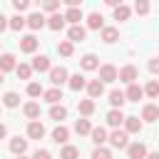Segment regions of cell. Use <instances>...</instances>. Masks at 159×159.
<instances>
[{
  "label": "cell",
  "mask_w": 159,
  "mask_h": 159,
  "mask_svg": "<svg viewBox=\"0 0 159 159\" xmlns=\"http://www.w3.org/2000/svg\"><path fill=\"white\" fill-rule=\"evenodd\" d=\"M12 7H15L17 12H22V10H27V7H30V2H27V0H15V2H12Z\"/></svg>",
  "instance_id": "obj_42"
},
{
  "label": "cell",
  "mask_w": 159,
  "mask_h": 159,
  "mask_svg": "<svg viewBox=\"0 0 159 159\" xmlns=\"http://www.w3.org/2000/svg\"><path fill=\"white\" fill-rule=\"evenodd\" d=\"M10 152H12L15 157H22V154L27 152V139H20V137H12V139H10Z\"/></svg>",
  "instance_id": "obj_10"
},
{
  "label": "cell",
  "mask_w": 159,
  "mask_h": 159,
  "mask_svg": "<svg viewBox=\"0 0 159 159\" xmlns=\"http://www.w3.org/2000/svg\"><path fill=\"white\" fill-rule=\"evenodd\" d=\"M32 159H52V154H50L47 149H37V152L32 154Z\"/></svg>",
  "instance_id": "obj_44"
},
{
  "label": "cell",
  "mask_w": 159,
  "mask_h": 159,
  "mask_svg": "<svg viewBox=\"0 0 159 159\" xmlns=\"http://www.w3.org/2000/svg\"><path fill=\"white\" fill-rule=\"evenodd\" d=\"M137 75H139V72H137L134 65H124V67L117 72V80L124 82V84H134V82H137Z\"/></svg>",
  "instance_id": "obj_1"
},
{
  "label": "cell",
  "mask_w": 159,
  "mask_h": 159,
  "mask_svg": "<svg viewBox=\"0 0 159 159\" xmlns=\"http://www.w3.org/2000/svg\"><path fill=\"white\" fill-rule=\"evenodd\" d=\"M102 40H104L107 45L117 42V40H119V30H117V27H102Z\"/></svg>",
  "instance_id": "obj_27"
},
{
  "label": "cell",
  "mask_w": 159,
  "mask_h": 159,
  "mask_svg": "<svg viewBox=\"0 0 159 159\" xmlns=\"http://www.w3.org/2000/svg\"><path fill=\"white\" fill-rule=\"evenodd\" d=\"M99 82H117V67L114 65H102L99 67Z\"/></svg>",
  "instance_id": "obj_4"
},
{
  "label": "cell",
  "mask_w": 159,
  "mask_h": 159,
  "mask_svg": "<svg viewBox=\"0 0 159 159\" xmlns=\"http://www.w3.org/2000/svg\"><path fill=\"white\" fill-rule=\"evenodd\" d=\"M15 75H17L20 80H30V77H32V67L25 65V62H20V65L15 67Z\"/></svg>",
  "instance_id": "obj_32"
},
{
  "label": "cell",
  "mask_w": 159,
  "mask_h": 159,
  "mask_svg": "<svg viewBox=\"0 0 159 159\" xmlns=\"http://www.w3.org/2000/svg\"><path fill=\"white\" fill-rule=\"evenodd\" d=\"M57 52H60L62 57H70V55L75 52V47H72V42H70V40H62V42L57 45Z\"/></svg>",
  "instance_id": "obj_37"
},
{
  "label": "cell",
  "mask_w": 159,
  "mask_h": 159,
  "mask_svg": "<svg viewBox=\"0 0 159 159\" xmlns=\"http://www.w3.org/2000/svg\"><path fill=\"white\" fill-rule=\"evenodd\" d=\"M124 132L127 134H137V132H142V119L139 117H124Z\"/></svg>",
  "instance_id": "obj_9"
},
{
  "label": "cell",
  "mask_w": 159,
  "mask_h": 159,
  "mask_svg": "<svg viewBox=\"0 0 159 159\" xmlns=\"http://www.w3.org/2000/svg\"><path fill=\"white\" fill-rule=\"evenodd\" d=\"M89 137H92V142H94L97 147H102V144L107 142V129H104V127H92Z\"/></svg>",
  "instance_id": "obj_23"
},
{
  "label": "cell",
  "mask_w": 159,
  "mask_h": 159,
  "mask_svg": "<svg viewBox=\"0 0 159 159\" xmlns=\"http://www.w3.org/2000/svg\"><path fill=\"white\" fill-rule=\"evenodd\" d=\"M127 157H129V159H144V157H147V147H144L142 142H134V144L127 147Z\"/></svg>",
  "instance_id": "obj_5"
},
{
  "label": "cell",
  "mask_w": 159,
  "mask_h": 159,
  "mask_svg": "<svg viewBox=\"0 0 159 159\" xmlns=\"http://www.w3.org/2000/svg\"><path fill=\"white\" fill-rule=\"evenodd\" d=\"M142 92H144V94H149V97H157V94H159V82H157V80H152L147 87H142Z\"/></svg>",
  "instance_id": "obj_38"
},
{
  "label": "cell",
  "mask_w": 159,
  "mask_h": 159,
  "mask_svg": "<svg viewBox=\"0 0 159 159\" xmlns=\"http://www.w3.org/2000/svg\"><path fill=\"white\" fill-rule=\"evenodd\" d=\"M84 35H87V30H84L82 25H72V27L67 30V37H70V42H82V40H84Z\"/></svg>",
  "instance_id": "obj_18"
},
{
  "label": "cell",
  "mask_w": 159,
  "mask_h": 159,
  "mask_svg": "<svg viewBox=\"0 0 159 159\" xmlns=\"http://www.w3.org/2000/svg\"><path fill=\"white\" fill-rule=\"evenodd\" d=\"M134 10H137L139 15H147V12H149V2H147V0H137V5H134Z\"/></svg>",
  "instance_id": "obj_41"
},
{
  "label": "cell",
  "mask_w": 159,
  "mask_h": 159,
  "mask_svg": "<svg viewBox=\"0 0 159 159\" xmlns=\"http://www.w3.org/2000/svg\"><path fill=\"white\" fill-rule=\"evenodd\" d=\"M142 119L144 122H157L159 119V107L157 104H144L142 107Z\"/></svg>",
  "instance_id": "obj_14"
},
{
  "label": "cell",
  "mask_w": 159,
  "mask_h": 159,
  "mask_svg": "<svg viewBox=\"0 0 159 159\" xmlns=\"http://www.w3.org/2000/svg\"><path fill=\"white\" fill-rule=\"evenodd\" d=\"M15 159H27V157H25V154H22V157H15Z\"/></svg>",
  "instance_id": "obj_50"
},
{
  "label": "cell",
  "mask_w": 159,
  "mask_h": 159,
  "mask_svg": "<svg viewBox=\"0 0 159 159\" xmlns=\"http://www.w3.org/2000/svg\"><path fill=\"white\" fill-rule=\"evenodd\" d=\"M57 7H60V2H57V0H47V2L42 5V10H47V12H55Z\"/></svg>",
  "instance_id": "obj_43"
},
{
  "label": "cell",
  "mask_w": 159,
  "mask_h": 159,
  "mask_svg": "<svg viewBox=\"0 0 159 159\" xmlns=\"http://www.w3.org/2000/svg\"><path fill=\"white\" fill-rule=\"evenodd\" d=\"M5 137H7V127L0 122V139H5Z\"/></svg>",
  "instance_id": "obj_47"
},
{
  "label": "cell",
  "mask_w": 159,
  "mask_h": 159,
  "mask_svg": "<svg viewBox=\"0 0 159 159\" xmlns=\"http://www.w3.org/2000/svg\"><path fill=\"white\" fill-rule=\"evenodd\" d=\"M62 17H65V22H72V25H80V20H84V15H82L80 7H67V12Z\"/></svg>",
  "instance_id": "obj_17"
},
{
  "label": "cell",
  "mask_w": 159,
  "mask_h": 159,
  "mask_svg": "<svg viewBox=\"0 0 159 159\" xmlns=\"http://www.w3.org/2000/svg\"><path fill=\"white\" fill-rule=\"evenodd\" d=\"M67 70L65 67H50V82L55 84V87H60V84H65L67 82Z\"/></svg>",
  "instance_id": "obj_3"
},
{
  "label": "cell",
  "mask_w": 159,
  "mask_h": 159,
  "mask_svg": "<svg viewBox=\"0 0 159 159\" xmlns=\"http://www.w3.org/2000/svg\"><path fill=\"white\" fill-rule=\"evenodd\" d=\"M5 27H7V17H5V15H0V32H2Z\"/></svg>",
  "instance_id": "obj_46"
},
{
  "label": "cell",
  "mask_w": 159,
  "mask_h": 159,
  "mask_svg": "<svg viewBox=\"0 0 159 159\" xmlns=\"http://www.w3.org/2000/svg\"><path fill=\"white\" fill-rule=\"evenodd\" d=\"M42 92H45V89H42L37 82H30V84H27V94H30V97H42Z\"/></svg>",
  "instance_id": "obj_40"
},
{
  "label": "cell",
  "mask_w": 159,
  "mask_h": 159,
  "mask_svg": "<svg viewBox=\"0 0 159 159\" xmlns=\"http://www.w3.org/2000/svg\"><path fill=\"white\" fill-rule=\"evenodd\" d=\"M20 50L27 52V55L35 52V50H37V37H35V35H25V37H20Z\"/></svg>",
  "instance_id": "obj_11"
},
{
  "label": "cell",
  "mask_w": 159,
  "mask_h": 159,
  "mask_svg": "<svg viewBox=\"0 0 159 159\" xmlns=\"http://www.w3.org/2000/svg\"><path fill=\"white\" fill-rule=\"evenodd\" d=\"M107 139H109V144H112L114 149H127V147H129V139H127V132H124V129H114Z\"/></svg>",
  "instance_id": "obj_2"
},
{
  "label": "cell",
  "mask_w": 159,
  "mask_h": 159,
  "mask_svg": "<svg viewBox=\"0 0 159 159\" xmlns=\"http://www.w3.org/2000/svg\"><path fill=\"white\" fill-rule=\"evenodd\" d=\"M75 132H77V134H89V132H92L89 119H77V122H75Z\"/></svg>",
  "instance_id": "obj_35"
},
{
  "label": "cell",
  "mask_w": 159,
  "mask_h": 159,
  "mask_svg": "<svg viewBox=\"0 0 159 159\" xmlns=\"http://www.w3.org/2000/svg\"><path fill=\"white\" fill-rule=\"evenodd\" d=\"M22 112H25V117L32 119V122L40 119V104H37V102H27V104L22 107Z\"/></svg>",
  "instance_id": "obj_21"
},
{
  "label": "cell",
  "mask_w": 159,
  "mask_h": 159,
  "mask_svg": "<svg viewBox=\"0 0 159 159\" xmlns=\"http://www.w3.org/2000/svg\"><path fill=\"white\" fill-rule=\"evenodd\" d=\"M144 159H159V154H157V152H147V157H144Z\"/></svg>",
  "instance_id": "obj_48"
},
{
  "label": "cell",
  "mask_w": 159,
  "mask_h": 159,
  "mask_svg": "<svg viewBox=\"0 0 159 159\" xmlns=\"http://www.w3.org/2000/svg\"><path fill=\"white\" fill-rule=\"evenodd\" d=\"M149 70H152V72H154V75H157V72H159V60H157V57H154V60H152V62H149Z\"/></svg>",
  "instance_id": "obj_45"
},
{
  "label": "cell",
  "mask_w": 159,
  "mask_h": 159,
  "mask_svg": "<svg viewBox=\"0 0 159 159\" xmlns=\"http://www.w3.org/2000/svg\"><path fill=\"white\" fill-rule=\"evenodd\" d=\"M45 25H47L50 30H55V32H60V30L65 27V17H62L60 12H52L50 17H45Z\"/></svg>",
  "instance_id": "obj_7"
},
{
  "label": "cell",
  "mask_w": 159,
  "mask_h": 159,
  "mask_svg": "<svg viewBox=\"0 0 159 159\" xmlns=\"http://www.w3.org/2000/svg\"><path fill=\"white\" fill-rule=\"evenodd\" d=\"M27 137L30 139H42L45 137V124L42 122H30L27 124Z\"/></svg>",
  "instance_id": "obj_15"
},
{
  "label": "cell",
  "mask_w": 159,
  "mask_h": 159,
  "mask_svg": "<svg viewBox=\"0 0 159 159\" xmlns=\"http://www.w3.org/2000/svg\"><path fill=\"white\" fill-rule=\"evenodd\" d=\"M25 25H27L30 30H42V27H45V15H42V12H32L30 17H25Z\"/></svg>",
  "instance_id": "obj_6"
},
{
  "label": "cell",
  "mask_w": 159,
  "mask_h": 159,
  "mask_svg": "<svg viewBox=\"0 0 159 159\" xmlns=\"http://www.w3.org/2000/svg\"><path fill=\"white\" fill-rule=\"evenodd\" d=\"M92 159H112V152H109L107 147H97V149L92 152Z\"/></svg>",
  "instance_id": "obj_39"
},
{
  "label": "cell",
  "mask_w": 159,
  "mask_h": 159,
  "mask_svg": "<svg viewBox=\"0 0 159 159\" xmlns=\"http://www.w3.org/2000/svg\"><path fill=\"white\" fill-rule=\"evenodd\" d=\"M142 97H144V92H142V87H139L137 82H134V84H129V87H127V92H124V99H127V102H139Z\"/></svg>",
  "instance_id": "obj_13"
},
{
  "label": "cell",
  "mask_w": 159,
  "mask_h": 159,
  "mask_svg": "<svg viewBox=\"0 0 159 159\" xmlns=\"http://www.w3.org/2000/svg\"><path fill=\"white\" fill-rule=\"evenodd\" d=\"M77 107H80V114H82V117H89V114L94 112V102H92V99H80Z\"/></svg>",
  "instance_id": "obj_33"
},
{
  "label": "cell",
  "mask_w": 159,
  "mask_h": 159,
  "mask_svg": "<svg viewBox=\"0 0 159 159\" xmlns=\"http://www.w3.org/2000/svg\"><path fill=\"white\" fill-rule=\"evenodd\" d=\"M2 104H5V107H10V109H15V107L20 104V94H17V92H5Z\"/></svg>",
  "instance_id": "obj_30"
},
{
  "label": "cell",
  "mask_w": 159,
  "mask_h": 159,
  "mask_svg": "<svg viewBox=\"0 0 159 159\" xmlns=\"http://www.w3.org/2000/svg\"><path fill=\"white\" fill-rule=\"evenodd\" d=\"M2 80H5V75H2V72H0V84H2Z\"/></svg>",
  "instance_id": "obj_49"
},
{
  "label": "cell",
  "mask_w": 159,
  "mask_h": 159,
  "mask_svg": "<svg viewBox=\"0 0 159 159\" xmlns=\"http://www.w3.org/2000/svg\"><path fill=\"white\" fill-rule=\"evenodd\" d=\"M32 72H50V57H45V55H37L35 60H32Z\"/></svg>",
  "instance_id": "obj_12"
},
{
  "label": "cell",
  "mask_w": 159,
  "mask_h": 159,
  "mask_svg": "<svg viewBox=\"0 0 159 159\" xmlns=\"http://www.w3.org/2000/svg\"><path fill=\"white\" fill-rule=\"evenodd\" d=\"M15 67H17L15 55H10V52L0 55V72H2V75H5V72H10V70H15Z\"/></svg>",
  "instance_id": "obj_16"
},
{
  "label": "cell",
  "mask_w": 159,
  "mask_h": 159,
  "mask_svg": "<svg viewBox=\"0 0 159 159\" xmlns=\"http://www.w3.org/2000/svg\"><path fill=\"white\" fill-rule=\"evenodd\" d=\"M52 139H55L57 144H67V139H70V129L62 127V124L55 127V129H52Z\"/></svg>",
  "instance_id": "obj_22"
},
{
  "label": "cell",
  "mask_w": 159,
  "mask_h": 159,
  "mask_svg": "<svg viewBox=\"0 0 159 159\" xmlns=\"http://www.w3.org/2000/svg\"><path fill=\"white\" fill-rule=\"evenodd\" d=\"M50 117H52L55 122H62V119L67 117V107H65V104H52V109H50Z\"/></svg>",
  "instance_id": "obj_29"
},
{
  "label": "cell",
  "mask_w": 159,
  "mask_h": 159,
  "mask_svg": "<svg viewBox=\"0 0 159 159\" xmlns=\"http://www.w3.org/2000/svg\"><path fill=\"white\" fill-rule=\"evenodd\" d=\"M7 27H10V30H15V32H20V30L25 27V17H22V15H15V17H10Z\"/></svg>",
  "instance_id": "obj_36"
},
{
  "label": "cell",
  "mask_w": 159,
  "mask_h": 159,
  "mask_svg": "<svg viewBox=\"0 0 159 159\" xmlns=\"http://www.w3.org/2000/svg\"><path fill=\"white\" fill-rule=\"evenodd\" d=\"M129 15H132V10L127 5H122V2L114 7V20H129Z\"/></svg>",
  "instance_id": "obj_34"
},
{
  "label": "cell",
  "mask_w": 159,
  "mask_h": 159,
  "mask_svg": "<svg viewBox=\"0 0 159 159\" xmlns=\"http://www.w3.org/2000/svg\"><path fill=\"white\" fill-rule=\"evenodd\" d=\"M77 157H80V149L72 147V144H65L62 152H60V159H77Z\"/></svg>",
  "instance_id": "obj_31"
},
{
  "label": "cell",
  "mask_w": 159,
  "mask_h": 159,
  "mask_svg": "<svg viewBox=\"0 0 159 159\" xmlns=\"http://www.w3.org/2000/svg\"><path fill=\"white\" fill-rule=\"evenodd\" d=\"M67 84H70V89H75V92H80V89H84V84H87V80H84L82 75H72V77H67Z\"/></svg>",
  "instance_id": "obj_28"
},
{
  "label": "cell",
  "mask_w": 159,
  "mask_h": 159,
  "mask_svg": "<svg viewBox=\"0 0 159 159\" xmlns=\"http://www.w3.org/2000/svg\"><path fill=\"white\" fill-rule=\"evenodd\" d=\"M87 27H89V30H102V27H104L102 15H99V12H89V15H87Z\"/></svg>",
  "instance_id": "obj_24"
},
{
  "label": "cell",
  "mask_w": 159,
  "mask_h": 159,
  "mask_svg": "<svg viewBox=\"0 0 159 159\" xmlns=\"http://www.w3.org/2000/svg\"><path fill=\"white\" fill-rule=\"evenodd\" d=\"M122 122H124V112H122V109H109V112H107V124H109V127L117 129Z\"/></svg>",
  "instance_id": "obj_20"
},
{
  "label": "cell",
  "mask_w": 159,
  "mask_h": 159,
  "mask_svg": "<svg viewBox=\"0 0 159 159\" xmlns=\"http://www.w3.org/2000/svg\"><path fill=\"white\" fill-rule=\"evenodd\" d=\"M42 97H45V102H50V104H60V99H62V89H60V87H50V89L42 92Z\"/></svg>",
  "instance_id": "obj_19"
},
{
  "label": "cell",
  "mask_w": 159,
  "mask_h": 159,
  "mask_svg": "<svg viewBox=\"0 0 159 159\" xmlns=\"http://www.w3.org/2000/svg\"><path fill=\"white\" fill-rule=\"evenodd\" d=\"M84 87H87V92H89V99H92V102H94L97 97H102V94H104V84H102L99 80H92V82H87Z\"/></svg>",
  "instance_id": "obj_8"
},
{
  "label": "cell",
  "mask_w": 159,
  "mask_h": 159,
  "mask_svg": "<svg viewBox=\"0 0 159 159\" xmlns=\"http://www.w3.org/2000/svg\"><path fill=\"white\" fill-rule=\"evenodd\" d=\"M124 102H127V99H124V92H119V89H112V92H109V104H112L114 109H122Z\"/></svg>",
  "instance_id": "obj_26"
},
{
  "label": "cell",
  "mask_w": 159,
  "mask_h": 159,
  "mask_svg": "<svg viewBox=\"0 0 159 159\" xmlns=\"http://www.w3.org/2000/svg\"><path fill=\"white\" fill-rule=\"evenodd\" d=\"M80 65H82V70H97V67H99V60H97V55L87 52V55L80 60Z\"/></svg>",
  "instance_id": "obj_25"
}]
</instances>
